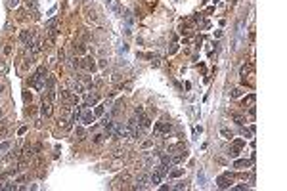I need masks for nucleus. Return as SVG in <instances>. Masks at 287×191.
Here are the masks:
<instances>
[{"instance_id": "obj_12", "label": "nucleus", "mask_w": 287, "mask_h": 191, "mask_svg": "<svg viewBox=\"0 0 287 191\" xmlns=\"http://www.w3.org/2000/svg\"><path fill=\"white\" fill-rule=\"evenodd\" d=\"M251 166V161L249 159H239V161H234V168H247Z\"/></svg>"}, {"instance_id": "obj_32", "label": "nucleus", "mask_w": 287, "mask_h": 191, "mask_svg": "<svg viewBox=\"0 0 287 191\" xmlns=\"http://www.w3.org/2000/svg\"><path fill=\"white\" fill-rule=\"evenodd\" d=\"M82 134H84V128L79 126V128H77V136H82Z\"/></svg>"}, {"instance_id": "obj_7", "label": "nucleus", "mask_w": 287, "mask_h": 191, "mask_svg": "<svg viewBox=\"0 0 287 191\" xmlns=\"http://www.w3.org/2000/svg\"><path fill=\"white\" fill-rule=\"evenodd\" d=\"M241 147H245V140H234V143H232V151H230V157L236 159L237 155H239V149H241Z\"/></svg>"}, {"instance_id": "obj_24", "label": "nucleus", "mask_w": 287, "mask_h": 191, "mask_svg": "<svg viewBox=\"0 0 287 191\" xmlns=\"http://www.w3.org/2000/svg\"><path fill=\"white\" fill-rule=\"evenodd\" d=\"M75 50L79 52V54H82V55L86 54V48H84V44H77V46H75Z\"/></svg>"}, {"instance_id": "obj_14", "label": "nucleus", "mask_w": 287, "mask_h": 191, "mask_svg": "<svg viewBox=\"0 0 287 191\" xmlns=\"http://www.w3.org/2000/svg\"><path fill=\"white\" fill-rule=\"evenodd\" d=\"M220 136L224 138V140H232L234 134H232V130H228V128H220Z\"/></svg>"}, {"instance_id": "obj_28", "label": "nucleus", "mask_w": 287, "mask_h": 191, "mask_svg": "<svg viewBox=\"0 0 287 191\" xmlns=\"http://www.w3.org/2000/svg\"><path fill=\"white\" fill-rule=\"evenodd\" d=\"M17 4H19V0H8V2H6V6H8V8H15Z\"/></svg>"}, {"instance_id": "obj_11", "label": "nucleus", "mask_w": 287, "mask_h": 191, "mask_svg": "<svg viewBox=\"0 0 287 191\" xmlns=\"http://www.w3.org/2000/svg\"><path fill=\"white\" fill-rule=\"evenodd\" d=\"M161 180H163V174H161L159 170H153V174L149 176V184H153V185H159V184H161Z\"/></svg>"}, {"instance_id": "obj_2", "label": "nucleus", "mask_w": 287, "mask_h": 191, "mask_svg": "<svg viewBox=\"0 0 287 191\" xmlns=\"http://www.w3.org/2000/svg\"><path fill=\"white\" fill-rule=\"evenodd\" d=\"M136 117H138V126L142 128V130H148L149 124H151V121H149V117L144 113L142 107H136Z\"/></svg>"}, {"instance_id": "obj_15", "label": "nucleus", "mask_w": 287, "mask_h": 191, "mask_svg": "<svg viewBox=\"0 0 287 191\" xmlns=\"http://www.w3.org/2000/svg\"><path fill=\"white\" fill-rule=\"evenodd\" d=\"M71 97H73V92H69V90L61 92V100H63L65 103H71Z\"/></svg>"}, {"instance_id": "obj_18", "label": "nucleus", "mask_w": 287, "mask_h": 191, "mask_svg": "<svg viewBox=\"0 0 287 191\" xmlns=\"http://www.w3.org/2000/svg\"><path fill=\"white\" fill-rule=\"evenodd\" d=\"M40 44H42V40L35 38V42H33V54H38V52H40Z\"/></svg>"}, {"instance_id": "obj_23", "label": "nucleus", "mask_w": 287, "mask_h": 191, "mask_svg": "<svg viewBox=\"0 0 287 191\" xmlns=\"http://www.w3.org/2000/svg\"><path fill=\"white\" fill-rule=\"evenodd\" d=\"M10 147H12V143H10V142H2V143H0V153H4V151H8V149H10Z\"/></svg>"}, {"instance_id": "obj_25", "label": "nucleus", "mask_w": 287, "mask_h": 191, "mask_svg": "<svg viewBox=\"0 0 287 191\" xmlns=\"http://www.w3.org/2000/svg\"><path fill=\"white\" fill-rule=\"evenodd\" d=\"M197 180H199V182H201L199 185L203 187V185H205V174H203V170H199V174H197Z\"/></svg>"}, {"instance_id": "obj_31", "label": "nucleus", "mask_w": 287, "mask_h": 191, "mask_svg": "<svg viewBox=\"0 0 287 191\" xmlns=\"http://www.w3.org/2000/svg\"><path fill=\"white\" fill-rule=\"evenodd\" d=\"M234 189H236V191H243V189H247V185H245V184H241V185H236Z\"/></svg>"}, {"instance_id": "obj_13", "label": "nucleus", "mask_w": 287, "mask_h": 191, "mask_svg": "<svg viewBox=\"0 0 287 191\" xmlns=\"http://www.w3.org/2000/svg\"><path fill=\"white\" fill-rule=\"evenodd\" d=\"M73 90H75V94H84V92H86V86L82 84V82H75Z\"/></svg>"}, {"instance_id": "obj_4", "label": "nucleus", "mask_w": 287, "mask_h": 191, "mask_svg": "<svg viewBox=\"0 0 287 191\" xmlns=\"http://www.w3.org/2000/svg\"><path fill=\"white\" fill-rule=\"evenodd\" d=\"M170 128H172L170 122H165V121H163V122H157L155 128H153V134H155L157 138H161V136H165V134H169Z\"/></svg>"}, {"instance_id": "obj_19", "label": "nucleus", "mask_w": 287, "mask_h": 191, "mask_svg": "<svg viewBox=\"0 0 287 191\" xmlns=\"http://www.w3.org/2000/svg\"><path fill=\"white\" fill-rule=\"evenodd\" d=\"M182 174H184V168H174V170L169 174V176H170V178H180Z\"/></svg>"}, {"instance_id": "obj_10", "label": "nucleus", "mask_w": 287, "mask_h": 191, "mask_svg": "<svg viewBox=\"0 0 287 191\" xmlns=\"http://www.w3.org/2000/svg\"><path fill=\"white\" fill-rule=\"evenodd\" d=\"M148 182H149V176H145V174L138 176V180H136V189H145V187H148Z\"/></svg>"}, {"instance_id": "obj_17", "label": "nucleus", "mask_w": 287, "mask_h": 191, "mask_svg": "<svg viewBox=\"0 0 287 191\" xmlns=\"http://www.w3.org/2000/svg\"><path fill=\"white\" fill-rule=\"evenodd\" d=\"M98 100H100V97H98L96 94L88 96V97H86V105H96V103H98Z\"/></svg>"}, {"instance_id": "obj_36", "label": "nucleus", "mask_w": 287, "mask_h": 191, "mask_svg": "<svg viewBox=\"0 0 287 191\" xmlns=\"http://www.w3.org/2000/svg\"><path fill=\"white\" fill-rule=\"evenodd\" d=\"M0 118H2V111H0Z\"/></svg>"}, {"instance_id": "obj_27", "label": "nucleus", "mask_w": 287, "mask_h": 191, "mask_svg": "<svg viewBox=\"0 0 287 191\" xmlns=\"http://www.w3.org/2000/svg\"><path fill=\"white\" fill-rule=\"evenodd\" d=\"M103 138H105L103 134H96V136H94V143H102V142H103Z\"/></svg>"}, {"instance_id": "obj_33", "label": "nucleus", "mask_w": 287, "mask_h": 191, "mask_svg": "<svg viewBox=\"0 0 287 191\" xmlns=\"http://www.w3.org/2000/svg\"><path fill=\"white\" fill-rule=\"evenodd\" d=\"M4 54H6V55L12 54V46H6V48H4Z\"/></svg>"}, {"instance_id": "obj_9", "label": "nucleus", "mask_w": 287, "mask_h": 191, "mask_svg": "<svg viewBox=\"0 0 287 191\" xmlns=\"http://www.w3.org/2000/svg\"><path fill=\"white\" fill-rule=\"evenodd\" d=\"M82 67H84L86 71H90V73H94V71H96V61H94V58H90V55L82 59Z\"/></svg>"}, {"instance_id": "obj_34", "label": "nucleus", "mask_w": 287, "mask_h": 191, "mask_svg": "<svg viewBox=\"0 0 287 191\" xmlns=\"http://www.w3.org/2000/svg\"><path fill=\"white\" fill-rule=\"evenodd\" d=\"M182 187H186V184H182V182H180V184H176V185H174V189H182Z\"/></svg>"}, {"instance_id": "obj_8", "label": "nucleus", "mask_w": 287, "mask_h": 191, "mask_svg": "<svg viewBox=\"0 0 287 191\" xmlns=\"http://www.w3.org/2000/svg\"><path fill=\"white\" fill-rule=\"evenodd\" d=\"M40 113H42L44 117H50V115H52V100H48V97H44L42 105H40Z\"/></svg>"}, {"instance_id": "obj_29", "label": "nucleus", "mask_w": 287, "mask_h": 191, "mask_svg": "<svg viewBox=\"0 0 287 191\" xmlns=\"http://www.w3.org/2000/svg\"><path fill=\"white\" fill-rule=\"evenodd\" d=\"M103 107H105V105H98L96 107V115H103V111H105Z\"/></svg>"}, {"instance_id": "obj_35", "label": "nucleus", "mask_w": 287, "mask_h": 191, "mask_svg": "<svg viewBox=\"0 0 287 191\" xmlns=\"http://www.w3.org/2000/svg\"><path fill=\"white\" fill-rule=\"evenodd\" d=\"M2 92H4V88H2V86H0V94H2Z\"/></svg>"}, {"instance_id": "obj_6", "label": "nucleus", "mask_w": 287, "mask_h": 191, "mask_svg": "<svg viewBox=\"0 0 287 191\" xmlns=\"http://www.w3.org/2000/svg\"><path fill=\"white\" fill-rule=\"evenodd\" d=\"M79 118H81V122L82 124H92L94 122V113L92 111H88V109H84V105L81 107V115H79Z\"/></svg>"}, {"instance_id": "obj_21", "label": "nucleus", "mask_w": 287, "mask_h": 191, "mask_svg": "<svg viewBox=\"0 0 287 191\" xmlns=\"http://www.w3.org/2000/svg\"><path fill=\"white\" fill-rule=\"evenodd\" d=\"M232 117H234V121H236V124H239V126H243V124H245V118H243L241 115H237V113H234Z\"/></svg>"}, {"instance_id": "obj_20", "label": "nucleus", "mask_w": 287, "mask_h": 191, "mask_svg": "<svg viewBox=\"0 0 287 191\" xmlns=\"http://www.w3.org/2000/svg\"><path fill=\"white\" fill-rule=\"evenodd\" d=\"M25 6H27L29 10L33 8L35 12H36V8H38V2H36V0H25Z\"/></svg>"}, {"instance_id": "obj_5", "label": "nucleus", "mask_w": 287, "mask_h": 191, "mask_svg": "<svg viewBox=\"0 0 287 191\" xmlns=\"http://www.w3.org/2000/svg\"><path fill=\"white\" fill-rule=\"evenodd\" d=\"M232 174L230 172H226V174H222V176H218V180H216V184H218V187L220 189H228V187H232Z\"/></svg>"}, {"instance_id": "obj_26", "label": "nucleus", "mask_w": 287, "mask_h": 191, "mask_svg": "<svg viewBox=\"0 0 287 191\" xmlns=\"http://www.w3.org/2000/svg\"><path fill=\"white\" fill-rule=\"evenodd\" d=\"M251 69H253V63H251V65H247V67L243 65V67H241V76H245V75H247V73H249V71H251Z\"/></svg>"}, {"instance_id": "obj_3", "label": "nucleus", "mask_w": 287, "mask_h": 191, "mask_svg": "<svg viewBox=\"0 0 287 191\" xmlns=\"http://www.w3.org/2000/svg\"><path fill=\"white\" fill-rule=\"evenodd\" d=\"M19 40H21L23 46L31 48V46H33V42H35V33H33V31H29V29H25V31H21V33H19Z\"/></svg>"}, {"instance_id": "obj_1", "label": "nucleus", "mask_w": 287, "mask_h": 191, "mask_svg": "<svg viewBox=\"0 0 287 191\" xmlns=\"http://www.w3.org/2000/svg\"><path fill=\"white\" fill-rule=\"evenodd\" d=\"M44 80H46V67L40 65L29 82H31V86H33L35 90H42V88H44Z\"/></svg>"}, {"instance_id": "obj_30", "label": "nucleus", "mask_w": 287, "mask_h": 191, "mask_svg": "<svg viewBox=\"0 0 287 191\" xmlns=\"http://www.w3.org/2000/svg\"><path fill=\"white\" fill-rule=\"evenodd\" d=\"M239 96H241V90H239V88H236L232 92V97H239Z\"/></svg>"}, {"instance_id": "obj_22", "label": "nucleus", "mask_w": 287, "mask_h": 191, "mask_svg": "<svg viewBox=\"0 0 287 191\" xmlns=\"http://www.w3.org/2000/svg\"><path fill=\"white\" fill-rule=\"evenodd\" d=\"M253 101H255V94H249V96L243 100V107H245V105H251Z\"/></svg>"}, {"instance_id": "obj_16", "label": "nucleus", "mask_w": 287, "mask_h": 191, "mask_svg": "<svg viewBox=\"0 0 287 191\" xmlns=\"http://www.w3.org/2000/svg\"><path fill=\"white\" fill-rule=\"evenodd\" d=\"M57 27V17H52L50 21H46V31H50V29H56Z\"/></svg>"}]
</instances>
